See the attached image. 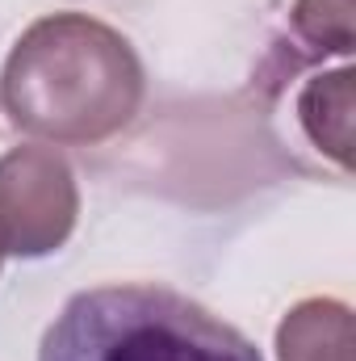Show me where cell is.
Listing matches in <instances>:
<instances>
[{"mask_svg":"<svg viewBox=\"0 0 356 361\" xmlns=\"http://www.w3.org/2000/svg\"><path fill=\"white\" fill-rule=\"evenodd\" d=\"M281 361H352V311L336 298L298 302L276 328Z\"/></svg>","mask_w":356,"mask_h":361,"instance_id":"4","label":"cell"},{"mask_svg":"<svg viewBox=\"0 0 356 361\" xmlns=\"http://www.w3.org/2000/svg\"><path fill=\"white\" fill-rule=\"evenodd\" d=\"M38 361H265L205 307L164 286H96L76 294L42 336Z\"/></svg>","mask_w":356,"mask_h":361,"instance_id":"2","label":"cell"},{"mask_svg":"<svg viewBox=\"0 0 356 361\" xmlns=\"http://www.w3.org/2000/svg\"><path fill=\"white\" fill-rule=\"evenodd\" d=\"M293 30L323 55L352 51V0H298Z\"/></svg>","mask_w":356,"mask_h":361,"instance_id":"6","label":"cell"},{"mask_svg":"<svg viewBox=\"0 0 356 361\" xmlns=\"http://www.w3.org/2000/svg\"><path fill=\"white\" fill-rule=\"evenodd\" d=\"M80 214L72 164L55 147H13L0 156V257H46L68 244Z\"/></svg>","mask_w":356,"mask_h":361,"instance_id":"3","label":"cell"},{"mask_svg":"<svg viewBox=\"0 0 356 361\" xmlns=\"http://www.w3.org/2000/svg\"><path fill=\"white\" fill-rule=\"evenodd\" d=\"M134 47L89 13L34 21L4 59L0 97L17 130L46 143H105L143 105Z\"/></svg>","mask_w":356,"mask_h":361,"instance_id":"1","label":"cell"},{"mask_svg":"<svg viewBox=\"0 0 356 361\" xmlns=\"http://www.w3.org/2000/svg\"><path fill=\"white\" fill-rule=\"evenodd\" d=\"M298 118L306 126V135L336 160L348 169V147H352V72H331L310 80L302 101H298Z\"/></svg>","mask_w":356,"mask_h":361,"instance_id":"5","label":"cell"}]
</instances>
